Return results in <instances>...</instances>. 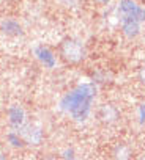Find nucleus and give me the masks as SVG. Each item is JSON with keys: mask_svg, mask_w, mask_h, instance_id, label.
I'll return each mask as SVG.
<instances>
[{"mask_svg": "<svg viewBox=\"0 0 145 160\" xmlns=\"http://www.w3.org/2000/svg\"><path fill=\"white\" fill-rule=\"evenodd\" d=\"M0 28L3 30V33H7V35H22V27L16 22V21H13V19H7V21H3L2 22V25H0Z\"/></svg>", "mask_w": 145, "mask_h": 160, "instance_id": "nucleus-7", "label": "nucleus"}, {"mask_svg": "<svg viewBox=\"0 0 145 160\" xmlns=\"http://www.w3.org/2000/svg\"><path fill=\"white\" fill-rule=\"evenodd\" d=\"M139 78H140V82L145 85V66L140 69V74H139Z\"/></svg>", "mask_w": 145, "mask_h": 160, "instance_id": "nucleus-10", "label": "nucleus"}, {"mask_svg": "<svg viewBox=\"0 0 145 160\" xmlns=\"http://www.w3.org/2000/svg\"><path fill=\"white\" fill-rule=\"evenodd\" d=\"M118 14H120V21L131 19L136 22H145V8L137 5L134 0H120Z\"/></svg>", "mask_w": 145, "mask_h": 160, "instance_id": "nucleus-3", "label": "nucleus"}, {"mask_svg": "<svg viewBox=\"0 0 145 160\" xmlns=\"http://www.w3.org/2000/svg\"><path fill=\"white\" fill-rule=\"evenodd\" d=\"M99 118L104 122H112V121H115L118 118V110L112 104H104L99 108Z\"/></svg>", "mask_w": 145, "mask_h": 160, "instance_id": "nucleus-5", "label": "nucleus"}, {"mask_svg": "<svg viewBox=\"0 0 145 160\" xmlns=\"http://www.w3.org/2000/svg\"><path fill=\"white\" fill-rule=\"evenodd\" d=\"M121 30H123V35L129 39L139 36L140 33V22H136V21H131V19H123L121 21Z\"/></svg>", "mask_w": 145, "mask_h": 160, "instance_id": "nucleus-4", "label": "nucleus"}, {"mask_svg": "<svg viewBox=\"0 0 145 160\" xmlns=\"http://www.w3.org/2000/svg\"><path fill=\"white\" fill-rule=\"evenodd\" d=\"M60 57L69 64H78L85 60L87 50L82 41L74 38H66L60 44Z\"/></svg>", "mask_w": 145, "mask_h": 160, "instance_id": "nucleus-2", "label": "nucleus"}, {"mask_svg": "<svg viewBox=\"0 0 145 160\" xmlns=\"http://www.w3.org/2000/svg\"><path fill=\"white\" fill-rule=\"evenodd\" d=\"M139 110H140V118H142V121H143V119H145V105H140Z\"/></svg>", "mask_w": 145, "mask_h": 160, "instance_id": "nucleus-11", "label": "nucleus"}, {"mask_svg": "<svg viewBox=\"0 0 145 160\" xmlns=\"http://www.w3.org/2000/svg\"><path fill=\"white\" fill-rule=\"evenodd\" d=\"M58 2H60L62 5H65V7H74L79 0H58Z\"/></svg>", "mask_w": 145, "mask_h": 160, "instance_id": "nucleus-9", "label": "nucleus"}, {"mask_svg": "<svg viewBox=\"0 0 145 160\" xmlns=\"http://www.w3.org/2000/svg\"><path fill=\"white\" fill-rule=\"evenodd\" d=\"M24 133H25L27 140L32 141V143H38V141L41 140V130L36 129L35 126H27V127L24 129Z\"/></svg>", "mask_w": 145, "mask_h": 160, "instance_id": "nucleus-8", "label": "nucleus"}, {"mask_svg": "<svg viewBox=\"0 0 145 160\" xmlns=\"http://www.w3.org/2000/svg\"><path fill=\"white\" fill-rule=\"evenodd\" d=\"M47 160H55V158H47Z\"/></svg>", "mask_w": 145, "mask_h": 160, "instance_id": "nucleus-13", "label": "nucleus"}, {"mask_svg": "<svg viewBox=\"0 0 145 160\" xmlns=\"http://www.w3.org/2000/svg\"><path fill=\"white\" fill-rule=\"evenodd\" d=\"M95 96H96V87L92 83H85L78 87L74 91H71L65 98L63 105L68 110H71V113L78 119H84L90 112V104Z\"/></svg>", "mask_w": 145, "mask_h": 160, "instance_id": "nucleus-1", "label": "nucleus"}, {"mask_svg": "<svg viewBox=\"0 0 145 160\" xmlns=\"http://www.w3.org/2000/svg\"><path fill=\"white\" fill-rule=\"evenodd\" d=\"M96 2H99V3H104V5H106V3H109V0H96Z\"/></svg>", "mask_w": 145, "mask_h": 160, "instance_id": "nucleus-12", "label": "nucleus"}, {"mask_svg": "<svg viewBox=\"0 0 145 160\" xmlns=\"http://www.w3.org/2000/svg\"><path fill=\"white\" fill-rule=\"evenodd\" d=\"M35 53H36V57L41 60V63H44V66H47V68H54V64H55V57L52 55V52H51L49 49L40 46V47H36Z\"/></svg>", "mask_w": 145, "mask_h": 160, "instance_id": "nucleus-6", "label": "nucleus"}]
</instances>
